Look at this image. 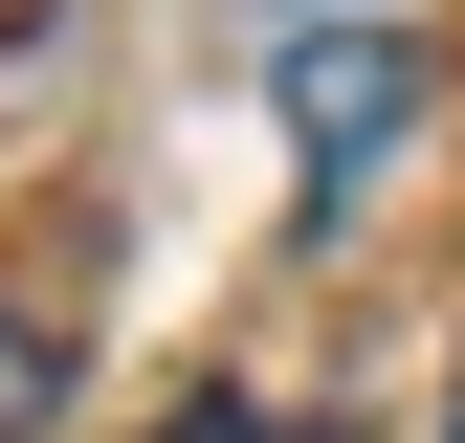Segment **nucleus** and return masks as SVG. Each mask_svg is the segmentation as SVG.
I'll return each mask as SVG.
<instances>
[{
  "mask_svg": "<svg viewBox=\"0 0 465 443\" xmlns=\"http://www.w3.org/2000/svg\"><path fill=\"white\" fill-rule=\"evenodd\" d=\"M443 443H465V399H443Z\"/></svg>",
  "mask_w": 465,
  "mask_h": 443,
  "instance_id": "3",
  "label": "nucleus"
},
{
  "mask_svg": "<svg viewBox=\"0 0 465 443\" xmlns=\"http://www.w3.org/2000/svg\"><path fill=\"white\" fill-rule=\"evenodd\" d=\"M266 89H288V244H355L377 155L421 133V44H266Z\"/></svg>",
  "mask_w": 465,
  "mask_h": 443,
  "instance_id": "1",
  "label": "nucleus"
},
{
  "mask_svg": "<svg viewBox=\"0 0 465 443\" xmlns=\"http://www.w3.org/2000/svg\"><path fill=\"white\" fill-rule=\"evenodd\" d=\"M45 399H67V355H45V310H0V443H45Z\"/></svg>",
  "mask_w": 465,
  "mask_h": 443,
  "instance_id": "2",
  "label": "nucleus"
}]
</instances>
